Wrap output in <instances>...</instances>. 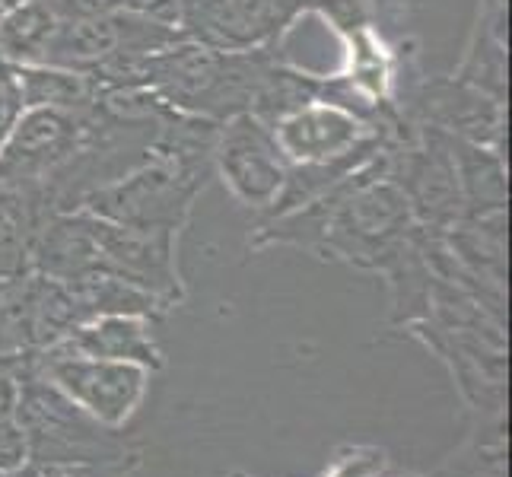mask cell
Segmentation results:
<instances>
[{"mask_svg": "<svg viewBox=\"0 0 512 477\" xmlns=\"http://www.w3.org/2000/svg\"><path fill=\"white\" fill-rule=\"evenodd\" d=\"M61 20H93L125 10V0H55Z\"/></svg>", "mask_w": 512, "mask_h": 477, "instance_id": "obj_15", "label": "cell"}, {"mask_svg": "<svg viewBox=\"0 0 512 477\" xmlns=\"http://www.w3.org/2000/svg\"><path fill=\"white\" fill-rule=\"evenodd\" d=\"M214 175L233 194V201L268 214L287 185L290 163L280 153L268 121L255 115H236L217 125L210 147Z\"/></svg>", "mask_w": 512, "mask_h": 477, "instance_id": "obj_4", "label": "cell"}, {"mask_svg": "<svg viewBox=\"0 0 512 477\" xmlns=\"http://www.w3.org/2000/svg\"><path fill=\"white\" fill-rule=\"evenodd\" d=\"M35 353H39L35 363L42 366V376L77 411L90 414L96 423H105V427H121L147 395L150 369L137 363L83 357V353L64 350L58 344Z\"/></svg>", "mask_w": 512, "mask_h": 477, "instance_id": "obj_3", "label": "cell"}, {"mask_svg": "<svg viewBox=\"0 0 512 477\" xmlns=\"http://www.w3.org/2000/svg\"><path fill=\"white\" fill-rule=\"evenodd\" d=\"M23 115V93H20V74L16 64H10L0 55V144L16 125V118Z\"/></svg>", "mask_w": 512, "mask_h": 477, "instance_id": "obj_13", "label": "cell"}, {"mask_svg": "<svg viewBox=\"0 0 512 477\" xmlns=\"http://www.w3.org/2000/svg\"><path fill=\"white\" fill-rule=\"evenodd\" d=\"M55 210L42 194L0 182V280L32 271V249Z\"/></svg>", "mask_w": 512, "mask_h": 477, "instance_id": "obj_9", "label": "cell"}, {"mask_svg": "<svg viewBox=\"0 0 512 477\" xmlns=\"http://www.w3.org/2000/svg\"><path fill=\"white\" fill-rule=\"evenodd\" d=\"M449 150H452L458 185H462L465 214H490V210H506L509 188H506V159H503V153L478 147V144H468V140H458V137H449Z\"/></svg>", "mask_w": 512, "mask_h": 477, "instance_id": "obj_10", "label": "cell"}, {"mask_svg": "<svg viewBox=\"0 0 512 477\" xmlns=\"http://www.w3.org/2000/svg\"><path fill=\"white\" fill-rule=\"evenodd\" d=\"M214 134V121L175 112L144 159L121 172L115 182L86 194L77 210H90L121 226L179 236L207 182L214 179V166H210Z\"/></svg>", "mask_w": 512, "mask_h": 477, "instance_id": "obj_1", "label": "cell"}, {"mask_svg": "<svg viewBox=\"0 0 512 477\" xmlns=\"http://www.w3.org/2000/svg\"><path fill=\"white\" fill-rule=\"evenodd\" d=\"M58 26L61 13L55 0H20L0 13V55L16 67L45 64Z\"/></svg>", "mask_w": 512, "mask_h": 477, "instance_id": "obj_11", "label": "cell"}, {"mask_svg": "<svg viewBox=\"0 0 512 477\" xmlns=\"http://www.w3.org/2000/svg\"><path fill=\"white\" fill-rule=\"evenodd\" d=\"M96 102L86 109H23L0 144V182L42 194L48 207L61 214L70 175L96 134Z\"/></svg>", "mask_w": 512, "mask_h": 477, "instance_id": "obj_2", "label": "cell"}, {"mask_svg": "<svg viewBox=\"0 0 512 477\" xmlns=\"http://www.w3.org/2000/svg\"><path fill=\"white\" fill-rule=\"evenodd\" d=\"M64 350L83 353V357L99 360H121L137 363L144 369H160L163 353L150 334V318L140 315H99L90 322L77 325L67 338L58 344Z\"/></svg>", "mask_w": 512, "mask_h": 477, "instance_id": "obj_8", "label": "cell"}, {"mask_svg": "<svg viewBox=\"0 0 512 477\" xmlns=\"http://www.w3.org/2000/svg\"><path fill=\"white\" fill-rule=\"evenodd\" d=\"M20 74V93H23V109H35V105H51V109H86L96 102L99 86L77 70L51 67V64H29L16 67Z\"/></svg>", "mask_w": 512, "mask_h": 477, "instance_id": "obj_12", "label": "cell"}, {"mask_svg": "<svg viewBox=\"0 0 512 477\" xmlns=\"http://www.w3.org/2000/svg\"><path fill=\"white\" fill-rule=\"evenodd\" d=\"M13 4H20V0H0V13H7Z\"/></svg>", "mask_w": 512, "mask_h": 477, "instance_id": "obj_16", "label": "cell"}, {"mask_svg": "<svg viewBox=\"0 0 512 477\" xmlns=\"http://www.w3.org/2000/svg\"><path fill=\"white\" fill-rule=\"evenodd\" d=\"M26 430L13 420V411H0V471H13L26 458Z\"/></svg>", "mask_w": 512, "mask_h": 477, "instance_id": "obj_14", "label": "cell"}, {"mask_svg": "<svg viewBox=\"0 0 512 477\" xmlns=\"http://www.w3.org/2000/svg\"><path fill=\"white\" fill-rule=\"evenodd\" d=\"M90 233L99 249V271L118 280L147 290L169 309L182 303L185 284L179 274V258H175V242L179 236L160 233V229H134L112 220H102L90 210H83Z\"/></svg>", "mask_w": 512, "mask_h": 477, "instance_id": "obj_7", "label": "cell"}, {"mask_svg": "<svg viewBox=\"0 0 512 477\" xmlns=\"http://www.w3.org/2000/svg\"><path fill=\"white\" fill-rule=\"evenodd\" d=\"M271 131L290 166H319L360 153H376L395 128L385 131L338 102L312 99L280 115Z\"/></svg>", "mask_w": 512, "mask_h": 477, "instance_id": "obj_6", "label": "cell"}, {"mask_svg": "<svg viewBox=\"0 0 512 477\" xmlns=\"http://www.w3.org/2000/svg\"><path fill=\"white\" fill-rule=\"evenodd\" d=\"M398 112L414 125L443 131L487 150H506V102L452 77H417L398 99ZM506 156V153H503Z\"/></svg>", "mask_w": 512, "mask_h": 477, "instance_id": "obj_5", "label": "cell"}]
</instances>
